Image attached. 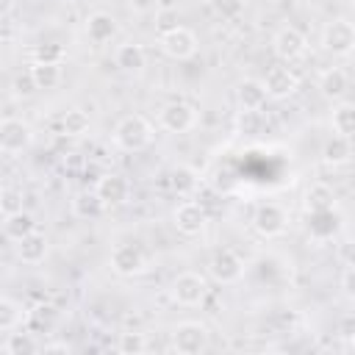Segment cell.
Returning a JSON list of instances; mask_svg holds the SVG:
<instances>
[{
    "label": "cell",
    "mask_w": 355,
    "mask_h": 355,
    "mask_svg": "<svg viewBox=\"0 0 355 355\" xmlns=\"http://www.w3.org/2000/svg\"><path fill=\"white\" fill-rule=\"evenodd\" d=\"M114 141H116V147H122L128 153H139L153 141V125L141 114H128L116 122Z\"/></svg>",
    "instance_id": "cell-1"
},
{
    "label": "cell",
    "mask_w": 355,
    "mask_h": 355,
    "mask_svg": "<svg viewBox=\"0 0 355 355\" xmlns=\"http://www.w3.org/2000/svg\"><path fill=\"white\" fill-rule=\"evenodd\" d=\"M158 44H161V50H164L169 58H175V61H186V58H191V55L197 53V36H194V31H189L186 25H172V28H166V31L161 33Z\"/></svg>",
    "instance_id": "cell-2"
},
{
    "label": "cell",
    "mask_w": 355,
    "mask_h": 355,
    "mask_svg": "<svg viewBox=\"0 0 355 355\" xmlns=\"http://www.w3.org/2000/svg\"><path fill=\"white\" fill-rule=\"evenodd\" d=\"M172 349L180 355H200L208 349V330L200 322H180L172 330Z\"/></svg>",
    "instance_id": "cell-3"
},
{
    "label": "cell",
    "mask_w": 355,
    "mask_h": 355,
    "mask_svg": "<svg viewBox=\"0 0 355 355\" xmlns=\"http://www.w3.org/2000/svg\"><path fill=\"white\" fill-rule=\"evenodd\" d=\"M172 300L178 302V305H186V308H194V305H200L205 297H208V283H205V277L202 275H197V272H183V275H178L175 280H172Z\"/></svg>",
    "instance_id": "cell-4"
},
{
    "label": "cell",
    "mask_w": 355,
    "mask_h": 355,
    "mask_svg": "<svg viewBox=\"0 0 355 355\" xmlns=\"http://www.w3.org/2000/svg\"><path fill=\"white\" fill-rule=\"evenodd\" d=\"M33 141V130L28 122L17 119V116H6L0 119V150L8 155H17L22 150H28Z\"/></svg>",
    "instance_id": "cell-5"
},
{
    "label": "cell",
    "mask_w": 355,
    "mask_h": 355,
    "mask_svg": "<svg viewBox=\"0 0 355 355\" xmlns=\"http://www.w3.org/2000/svg\"><path fill=\"white\" fill-rule=\"evenodd\" d=\"M322 47L333 55H349L355 47V28L349 19H333L327 22L324 33H322Z\"/></svg>",
    "instance_id": "cell-6"
},
{
    "label": "cell",
    "mask_w": 355,
    "mask_h": 355,
    "mask_svg": "<svg viewBox=\"0 0 355 355\" xmlns=\"http://www.w3.org/2000/svg\"><path fill=\"white\" fill-rule=\"evenodd\" d=\"M286 222H288V216H286L283 205H277V202H261V205L255 208V214H252V227H255L263 239L280 236V233L286 230Z\"/></svg>",
    "instance_id": "cell-7"
},
{
    "label": "cell",
    "mask_w": 355,
    "mask_h": 355,
    "mask_svg": "<svg viewBox=\"0 0 355 355\" xmlns=\"http://www.w3.org/2000/svg\"><path fill=\"white\" fill-rule=\"evenodd\" d=\"M111 269L119 277H136L147 269V258L136 244H116L111 250Z\"/></svg>",
    "instance_id": "cell-8"
},
{
    "label": "cell",
    "mask_w": 355,
    "mask_h": 355,
    "mask_svg": "<svg viewBox=\"0 0 355 355\" xmlns=\"http://www.w3.org/2000/svg\"><path fill=\"white\" fill-rule=\"evenodd\" d=\"M208 272H211V277H214L216 283L230 286V283H236V280L244 277V261H241L233 250H219V252H214V258L208 261Z\"/></svg>",
    "instance_id": "cell-9"
},
{
    "label": "cell",
    "mask_w": 355,
    "mask_h": 355,
    "mask_svg": "<svg viewBox=\"0 0 355 355\" xmlns=\"http://www.w3.org/2000/svg\"><path fill=\"white\" fill-rule=\"evenodd\" d=\"M272 47H275V55H277V58H283V61H297V58L305 53L308 39H305V33H302L300 28L286 25V28H280V31L275 33Z\"/></svg>",
    "instance_id": "cell-10"
},
{
    "label": "cell",
    "mask_w": 355,
    "mask_h": 355,
    "mask_svg": "<svg viewBox=\"0 0 355 355\" xmlns=\"http://www.w3.org/2000/svg\"><path fill=\"white\" fill-rule=\"evenodd\" d=\"M158 122L169 133H186V130H191L197 125V111L189 103H169V105L161 108Z\"/></svg>",
    "instance_id": "cell-11"
},
{
    "label": "cell",
    "mask_w": 355,
    "mask_h": 355,
    "mask_svg": "<svg viewBox=\"0 0 355 355\" xmlns=\"http://www.w3.org/2000/svg\"><path fill=\"white\" fill-rule=\"evenodd\" d=\"M261 83H263V89H266V97H272V100H286V97H291V94L297 92L300 78H297L288 67H272Z\"/></svg>",
    "instance_id": "cell-12"
},
{
    "label": "cell",
    "mask_w": 355,
    "mask_h": 355,
    "mask_svg": "<svg viewBox=\"0 0 355 355\" xmlns=\"http://www.w3.org/2000/svg\"><path fill=\"white\" fill-rule=\"evenodd\" d=\"M94 194L103 200V205H105V208H111V205H122V202L128 200L130 186H128V180H125L122 175L108 172V175H103V178L97 180Z\"/></svg>",
    "instance_id": "cell-13"
},
{
    "label": "cell",
    "mask_w": 355,
    "mask_h": 355,
    "mask_svg": "<svg viewBox=\"0 0 355 355\" xmlns=\"http://www.w3.org/2000/svg\"><path fill=\"white\" fill-rule=\"evenodd\" d=\"M175 227L183 233V236H197V233H202V227H205V211H202V205L200 202H180L178 208H175Z\"/></svg>",
    "instance_id": "cell-14"
},
{
    "label": "cell",
    "mask_w": 355,
    "mask_h": 355,
    "mask_svg": "<svg viewBox=\"0 0 355 355\" xmlns=\"http://www.w3.org/2000/svg\"><path fill=\"white\" fill-rule=\"evenodd\" d=\"M338 230H341V214H338L336 208L308 214V233H311L313 239L324 241V239H333Z\"/></svg>",
    "instance_id": "cell-15"
},
{
    "label": "cell",
    "mask_w": 355,
    "mask_h": 355,
    "mask_svg": "<svg viewBox=\"0 0 355 355\" xmlns=\"http://www.w3.org/2000/svg\"><path fill=\"white\" fill-rule=\"evenodd\" d=\"M116 31H119V25H116V19H114L108 11H94V14H89V19H86V36H89L94 44L111 42V39L116 36Z\"/></svg>",
    "instance_id": "cell-16"
},
{
    "label": "cell",
    "mask_w": 355,
    "mask_h": 355,
    "mask_svg": "<svg viewBox=\"0 0 355 355\" xmlns=\"http://www.w3.org/2000/svg\"><path fill=\"white\" fill-rule=\"evenodd\" d=\"M236 100H239V105H241L244 111H258V108H263V103H266V89H263L261 80L244 78V80L236 86Z\"/></svg>",
    "instance_id": "cell-17"
},
{
    "label": "cell",
    "mask_w": 355,
    "mask_h": 355,
    "mask_svg": "<svg viewBox=\"0 0 355 355\" xmlns=\"http://www.w3.org/2000/svg\"><path fill=\"white\" fill-rule=\"evenodd\" d=\"M114 61H116V67H119L122 72H133V75H136V72H141V69L147 67V53H144L141 44L128 42V44H119V47H116Z\"/></svg>",
    "instance_id": "cell-18"
},
{
    "label": "cell",
    "mask_w": 355,
    "mask_h": 355,
    "mask_svg": "<svg viewBox=\"0 0 355 355\" xmlns=\"http://www.w3.org/2000/svg\"><path fill=\"white\" fill-rule=\"evenodd\" d=\"M17 255H19L22 263H42L44 255H47V239H44V233L33 230L25 239H19L17 241Z\"/></svg>",
    "instance_id": "cell-19"
},
{
    "label": "cell",
    "mask_w": 355,
    "mask_h": 355,
    "mask_svg": "<svg viewBox=\"0 0 355 355\" xmlns=\"http://www.w3.org/2000/svg\"><path fill=\"white\" fill-rule=\"evenodd\" d=\"M347 89H349V78H347V72H344L341 67H330V69L322 72V78H319V92H322L327 100H341V97L347 94Z\"/></svg>",
    "instance_id": "cell-20"
},
{
    "label": "cell",
    "mask_w": 355,
    "mask_h": 355,
    "mask_svg": "<svg viewBox=\"0 0 355 355\" xmlns=\"http://www.w3.org/2000/svg\"><path fill=\"white\" fill-rule=\"evenodd\" d=\"M349 158H352V144H349L347 136H338V133H336L333 139L324 141V147H322V161H324L327 166H344Z\"/></svg>",
    "instance_id": "cell-21"
},
{
    "label": "cell",
    "mask_w": 355,
    "mask_h": 355,
    "mask_svg": "<svg viewBox=\"0 0 355 355\" xmlns=\"http://www.w3.org/2000/svg\"><path fill=\"white\" fill-rule=\"evenodd\" d=\"M169 186H172V191H175V194L189 197V194H194V191H197V186H200V175H197L191 166L178 164V166L169 172Z\"/></svg>",
    "instance_id": "cell-22"
},
{
    "label": "cell",
    "mask_w": 355,
    "mask_h": 355,
    "mask_svg": "<svg viewBox=\"0 0 355 355\" xmlns=\"http://www.w3.org/2000/svg\"><path fill=\"white\" fill-rule=\"evenodd\" d=\"M72 214L78 219H89L92 222V219H100L105 214V205H103V200L94 191H83V194H78L72 200Z\"/></svg>",
    "instance_id": "cell-23"
},
{
    "label": "cell",
    "mask_w": 355,
    "mask_h": 355,
    "mask_svg": "<svg viewBox=\"0 0 355 355\" xmlns=\"http://www.w3.org/2000/svg\"><path fill=\"white\" fill-rule=\"evenodd\" d=\"M31 75H33V83H36V89H55L58 83H61V78H64V72H61V64H42V61H33L31 64Z\"/></svg>",
    "instance_id": "cell-24"
},
{
    "label": "cell",
    "mask_w": 355,
    "mask_h": 355,
    "mask_svg": "<svg viewBox=\"0 0 355 355\" xmlns=\"http://www.w3.org/2000/svg\"><path fill=\"white\" fill-rule=\"evenodd\" d=\"M327 208H336V194L330 186L324 183H313L308 191H305V211L313 214V211H327Z\"/></svg>",
    "instance_id": "cell-25"
},
{
    "label": "cell",
    "mask_w": 355,
    "mask_h": 355,
    "mask_svg": "<svg viewBox=\"0 0 355 355\" xmlns=\"http://www.w3.org/2000/svg\"><path fill=\"white\" fill-rule=\"evenodd\" d=\"M3 227H6V233H8L14 241H19V239H25L28 233L36 230V219H33L28 211H17V214H8V216H6Z\"/></svg>",
    "instance_id": "cell-26"
},
{
    "label": "cell",
    "mask_w": 355,
    "mask_h": 355,
    "mask_svg": "<svg viewBox=\"0 0 355 355\" xmlns=\"http://www.w3.org/2000/svg\"><path fill=\"white\" fill-rule=\"evenodd\" d=\"M333 130L347 139L355 133V105L352 103H338L333 108Z\"/></svg>",
    "instance_id": "cell-27"
},
{
    "label": "cell",
    "mask_w": 355,
    "mask_h": 355,
    "mask_svg": "<svg viewBox=\"0 0 355 355\" xmlns=\"http://www.w3.org/2000/svg\"><path fill=\"white\" fill-rule=\"evenodd\" d=\"M22 319H25L22 305L11 297H0V330H17Z\"/></svg>",
    "instance_id": "cell-28"
},
{
    "label": "cell",
    "mask_w": 355,
    "mask_h": 355,
    "mask_svg": "<svg viewBox=\"0 0 355 355\" xmlns=\"http://www.w3.org/2000/svg\"><path fill=\"white\" fill-rule=\"evenodd\" d=\"M8 355H31V352H39V341L33 338V333H8L6 338V347H3Z\"/></svg>",
    "instance_id": "cell-29"
},
{
    "label": "cell",
    "mask_w": 355,
    "mask_h": 355,
    "mask_svg": "<svg viewBox=\"0 0 355 355\" xmlns=\"http://www.w3.org/2000/svg\"><path fill=\"white\" fill-rule=\"evenodd\" d=\"M61 130L67 136H83L89 130V114L80 111V108H69L64 116H61Z\"/></svg>",
    "instance_id": "cell-30"
},
{
    "label": "cell",
    "mask_w": 355,
    "mask_h": 355,
    "mask_svg": "<svg viewBox=\"0 0 355 355\" xmlns=\"http://www.w3.org/2000/svg\"><path fill=\"white\" fill-rule=\"evenodd\" d=\"M64 55H67V50L58 42H42L33 50V61H42V64H61Z\"/></svg>",
    "instance_id": "cell-31"
},
{
    "label": "cell",
    "mask_w": 355,
    "mask_h": 355,
    "mask_svg": "<svg viewBox=\"0 0 355 355\" xmlns=\"http://www.w3.org/2000/svg\"><path fill=\"white\" fill-rule=\"evenodd\" d=\"M116 349L122 355H141L147 349V338H144V333H119Z\"/></svg>",
    "instance_id": "cell-32"
},
{
    "label": "cell",
    "mask_w": 355,
    "mask_h": 355,
    "mask_svg": "<svg viewBox=\"0 0 355 355\" xmlns=\"http://www.w3.org/2000/svg\"><path fill=\"white\" fill-rule=\"evenodd\" d=\"M22 211V191L14 189V186H3L0 189V214L8 216V214H17Z\"/></svg>",
    "instance_id": "cell-33"
},
{
    "label": "cell",
    "mask_w": 355,
    "mask_h": 355,
    "mask_svg": "<svg viewBox=\"0 0 355 355\" xmlns=\"http://www.w3.org/2000/svg\"><path fill=\"white\" fill-rule=\"evenodd\" d=\"M11 92H14V97H33L39 89H36V83H33V75H31V69L28 72H19V75H14V80H11Z\"/></svg>",
    "instance_id": "cell-34"
},
{
    "label": "cell",
    "mask_w": 355,
    "mask_h": 355,
    "mask_svg": "<svg viewBox=\"0 0 355 355\" xmlns=\"http://www.w3.org/2000/svg\"><path fill=\"white\" fill-rule=\"evenodd\" d=\"M236 128H239V133H244V136H255L258 130H261V116H258V111H239V116H236Z\"/></svg>",
    "instance_id": "cell-35"
},
{
    "label": "cell",
    "mask_w": 355,
    "mask_h": 355,
    "mask_svg": "<svg viewBox=\"0 0 355 355\" xmlns=\"http://www.w3.org/2000/svg\"><path fill=\"white\" fill-rule=\"evenodd\" d=\"M214 3H216V11L222 17H239L247 6V0H214Z\"/></svg>",
    "instance_id": "cell-36"
},
{
    "label": "cell",
    "mask_w": 355,
    "mask_h": 355,
    "mask_svg": "<svg viewBox=\"0 0 355 355\" xmlns=\"http://www.w3.org/2000/svg\"><path fill=\"white\" fill-rule=\"evenodd\" d=\"M341 288H344V294L349 300L355 297V269L352 266H344V272H341Z\"/></svg>",
    "instance_id": "cell-37"
},
{
    "label": "cell",
    "mask_w": 355,
    "mask_h": 355,
    "mask_svg": "<svg viewBox=\"0 0 355 355\" xmlns=\"http://www.w3.org/2000/svg\"><path fill=\"white\" fill-rule=\"evenodd\" d=\"M31 319H33V322H44V324L50 327V324L55 322V311H53L50 305H39V308L31 313Z\"/></svg>",
    "instance_id": "cell-38"
},
{
    "label": "cell",
    "mask_w": 355,
    "mask_h": 355,
    "mask_svg": "<svg viewBox=\"0 0 355 355\" xmlns=\"http://www.w3.org/2000/svg\"><path fill=\"white\" fill-rule=\"evenodd\" d=\"M128 6H130V11H136V14H150V11L158 8V0H128Z\"/></svg>",
    "instance_id": "cell-39"
},
{
    "label": "cell",
    "mask_w": 355,
    "mask_h": 355,
    "mask_svg": "<svg viewBox=\"0 0 355 355\" xmlns=\"http://www.w3.org/2000/svg\"><path fill=\"white\" fill-rule=\"evenodd\" d=\"M338 261H341L344 266H352V241H349V239H344V241L338 244Z\"/></svg>",
    "instance_id": "cell-40"
},
{
    "label": "cell",
    "mask_w": 355,
    "mask_h": 355,
    "mask_svg": "<svg viewBox=\"0 0 355 355\" xmlns=\"http://www.w3.org/2000/svg\"><path fill=\"white\" fill-rule=\"evenodd\" d=\"M42 352H69V344H42Z\"/></svg>",
    "instance_id": "cell-41"
}]
</instances>
